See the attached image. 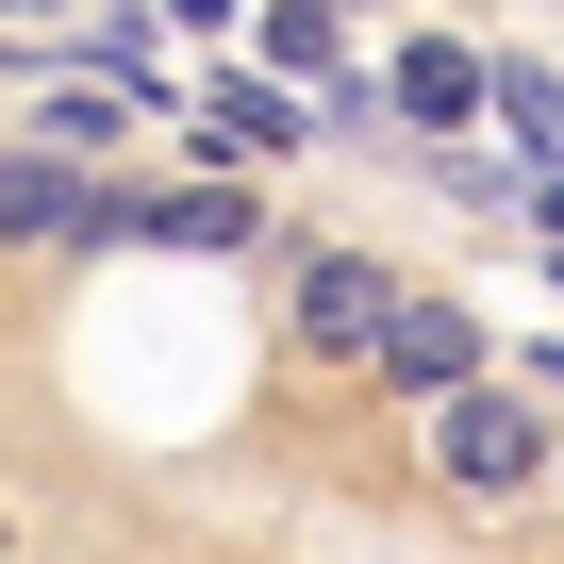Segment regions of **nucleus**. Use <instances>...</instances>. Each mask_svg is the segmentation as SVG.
Segmentation results:
<instances>
[{
  "mask_svg": "<svg viewBox=\"0 0 564 564\" xmlns=\"http://www.w3.org/2000/svg\"><path fill=\"white\" fill-rule=\"evenodd\" d=\"M399 399H448L465 366H481V333H465V300H382V349H366Z\"/></svg>",
  "mask_w": 564,
  "mask_h": 564,
  "instance_id": "20e7f679",
  "label": "nucleus"
},
{
  "mask_svg": "<svg viewBox=\"0 0 564 564\" xmlns=\"http://www.w3.org/2000/svg\"><path fill=\"white\" fill-rule=\"evenodd\" d=\"M117 232H150V249H249L265 216H249L232 183H199V199H117Z\"/></svg>",
  "mask_w": 564,
  "mask_h": 564,
  "instance_id": "39448f33",
  "label": "nucleus"
},
{
  "mask_svg": "<svg viewBox=\"0 0 564 564\" xmlns=\"http://www.w3.org/2000/svg\"><path fill=\"white\" fill-rule=\"evenodd\" d=\"M481 117L514 133V166H531V183L564 166V84H547V67H481Z\"/></svg>",
  "mask_w": 564,
  "mask_h": 564,
  "instance_id": "423d86ee",
  "label": "nucleus"
},
{
  "mask_svg": "<svg viewBox=\"0 0 564 564\" xmlns=\"http://www.w3.org/2000/svg\"><path fill=\"white\" fill-rule=\"evenodd\" d=\"M382 300H399V282H382L366 249H316V265H300V349L366 366V349H382Z\"/></svg>",
  "mask_w": 564,
  "mask_h": 564,
  "instance_id": "7ed1b4c3",
  "label": "nucleus"
},
{
  "mask_svg": "<svg viewBox=\"0 0 564 564\" xmlns=\"http://www.w3.org/2000/svg\"><path fill=\"white\" fill-rule=\"evenodd\" d=\"M199 150H232V166H249V150H300V100H265V84H216V100H199Z\"/></svg>",
  "mask_w": 564,
  "mask_h": 564,
  "instance_id": "0eeeda50",
  "label": "nucleus"
},
{
  "mask_svg": "<svg viewBox=\"0 0 564 564\" xmlns=\"http://www.w3.org/2000/svg\"><path fill=\"white\" fill-rule=\"evenodd\" d=\"M0 249H117V199L100 166L51 133V150H0Z\"/></svg>",
  "mask_w": 564,
  "mask_h": 564,
  "instance_id": "f257e3e1",
  "label": "nucleus"
},
{
  "mask_svg": "<svg viewBox=\"0 0 564 564\" xmlns=\"http://www.w3.org/2000/svg\"><path fill=\"white\" fill-rule=\"evenodd\" d=\"M0 547H18V531H0Z\"/></svg>",
  "mask_w": 564,
  "mask_h": 564,
  "instance_id": "1a4fd4ad",
  "label": "nucleus"
},
{
  "mask_svg": "<svg viewBox=\"0 0 564 564\" xmlns=\"http://www.w3.org/2000/svg\"><path fill=\"white\" fill-rule=\"evenodd\" d=\"M432 465L465 481V498H514V481H547V432H531V399H498L481 366L432 399Z\"/></svg>",
  "mask_w": 564,
  "mask_h": 564,
  "instance_id": "f03ea898",
  "label": "nucleus"
},
{
  "mask_svg": "<svg viewBox=\"0 0 564 564\" xmlns=\"http://www.w3.org/2000/svg\"><path fill=\"white\" fill-rule=\"evenodd\" d=\"M399 100H415V117H481V67H465V51H399Z\"/></svg>",
  "mask_w": 564,
  "mask_h": 564,
  "instance_id": "6e6552de",
  "label": "nucleus"
}]
</instances>
